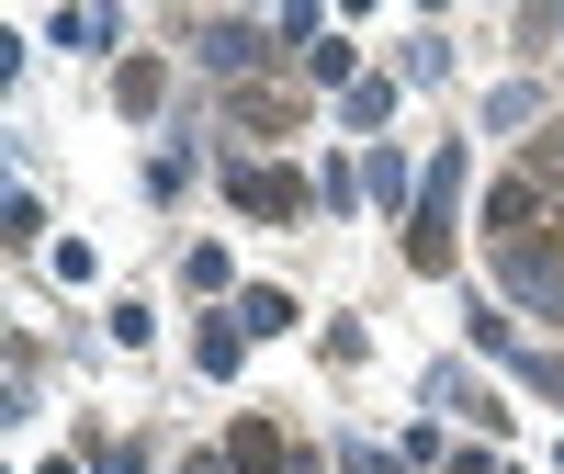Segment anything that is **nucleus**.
<instances>
[{
    "instance_id": "f03ea898",
    "label": "nucleus",
    "mask_w": 564,
    "mask_h": 474,
    "mask_svg": "<svg viewBox=\"0 0 564 474\" xmlns=\"http://www.w3.org/2000/svg\"><path fill=\"white\" fill-rule=\"evenodd\" d=\"M238 474H282V430H260V418H249V430H238Z\"/></svg>"
},
{
    "instance_id": "7ed1b4c3",
    "label": "nucleus",
    "mask_w": 564,
    "mask_h": 474,
    "mask_svg": "<svg viewBox=\"0 0 564 474\" xmlns=\"http://www.w3.org/2000/svg\"><path fill=\"white\" fill-rule=\"evenodd\" d=\"M159 90H170V68H159V57H135V68H124V114H148Z\"/></svg>"
},
{
    "instance_id": "20e7f679",
    "label": "nucleus",
    "mask_w": 564,
    "mask_h": 474,
    "mask_svg": "<svg viewBox=\"0 0 564 474\" xmlns=\"http://www.w3.org/2000/svg\"><path fill=\"white\" fill-rule=\"evenodd\" d=\"M238 327H260V340H271V327H294V294H249V305H238Z\"/></svg>"
},
{
    "instance_id": "f257e3e1",
    "label": "nucleus",
    "mask_w": 564,
    "mask_h": 474,
    "mask_svg": "<svg viewBox=\"0 0 564 474\" xmlns=\"http://www.w3.org/2000/svg\"><path fill=\"white\" fill-rule=\"evenodd\" d=\"M226 193H238L249 215H271V226H282V215H305V181H294V170H260V159H249V170H226Z\"/></svg>"
}]
</instances>
